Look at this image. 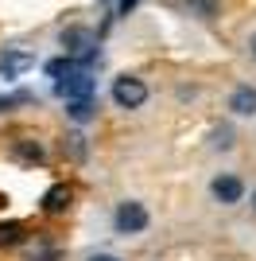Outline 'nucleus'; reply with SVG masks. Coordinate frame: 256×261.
Returning <instances> with one entry per match:
<instances>
[{
  "mask_svg": "<svg viewBox=\"0 0 256 261\" xmlns=\"http://www.w3.org/2000/svg\"><path fill=\"white\" fill-rule=\"evenodd\" d=\"M70 187L66 184H54L51 191H47V195H43V211H47V215H66V211H70Z\"/></svg>",
  "mask_w": 256,
  "mask_h": 261,
  "instance_id": "nucleus-6",
  "label": "nucleus"
},
{
  "mask_svg": "<svg viewBox=\"0 0 256 261\" xmlns=\"http://www.w3.org/2000/svg\"><path fill=\"white\" fill-rule=\"evenodd\" d=\"M85 261H120L117 253H93V257H85Z\"/></svg>",
  "mask_w": 256,
  "mask_h": 261,
  "instance_id": "nucleus-15",
  "label": "nucleus"
},
{
  "mask_svg": "<svg viewBox=\"0 0 256 261\" xmlns=\"http://www.w3.org/2000/svg\"><path fill=\"white\" fill-rule=\"evenodd\" d=\"M252 211H256V187H252Z\"/></svg>",
  "mask_w": 256,
  "mask_h": 261,
  "instance_id": "nucleus-17",
  "label": "nucleus"
},
{
  "mask_svg": "<svg viewBox=\"0 0 256 261\" xmlns=\"http://www.w3.org/2000/svg\"><path fill=\"white\" fill-rule=\"evenodd\" d=\"M210 195L213 203H221V207H237V203H245V179L233 172H221L210 179Z\"/></svg>",
  "mask_w": 256,
  "mask_h": 261,
  "instance_id": "nucleus-4",
  "label": "nucleus"
},
{
  "mask_svg": "<svg viewBox=\"0 0 256 261\" xmlns=\"http://www.w3.org/2000/svg\"><path fill=\"white\" fill-rule=\"evenodd\" d=\"M229 109L237 117H256V86H237L229 94Z\"/></svg>",
  "mask_w": 256,
  "mask_h": 261,
  "instance_id": "nucleus-5",
  "label": "nucleus"
},
{
  "mask_svg": "<svg viewBox=\"0 0 256 261\" xmlns=\"http://www.w3.org/2000/svg\"><path fill=\"white\" fill-rule=\"evenodd\" d=\"M20 101H27V94H12V98H0V113H4V109H12V106H20Z\"/></svg>",
  "mask_w": 256,
  "mask_h": 261,
  "instance_id": "nucleus-14",
  "label": "nucleus"
},
{
  "mask_svg": "<svg viewBox=\"0 0 256 261\" xmlns=\"http://www.w3.org/2000/svg\"><path fill=\"white\" fill-rule=\"evenodd\" d=\"M93 70L89 66H70L62 78H54V90H58V98H66V101H78V98H93Z\"/></svg>",
  "mask_w": 256,
  "mask_h": 261,
  "instance_id": "nucleus-1",
  "label": "nucleus"
},
{
  "mask_svg": "<svg viewBox=\"0 0 256 261\" xmlns=\"http://www.w3.org/2000/svg\"><path fill=\"white\" fill-rule=\"evenodd\" d=\"M66 117L78 121V125H89L97 117V98H78V101H66Z\"/></svg>",
  "mask_w": 256,
  "mask_h": 261,
  "instance_id": "nucleus-7",
  "label": "nucleus"
},
{
  "mask_svg": "<svg viewBox=\"0 0 256 261\" xmlns=\"http://www.w3.org/2000/svg\"><path fill=\"white\" fill-rule=\"evenodd\" d=\"M182 4H186V8H190V16H198V20H213V16H217V8H221L217 0H182Z\"/></svg>",
  "mask_w": 256,
  "mask_h": 261,
  "instance_id": "nucleus-10",
  "label": "nucleus"
},
{
  "mask_svg": "<svg viewBox=\"0 0 256 261\" xmlns=\"http://www.w3.org/2000/svg\"><path fill=\"white\" fill-rule=\"evenodd\" d=\"M62 152L70 156V160H74V164H82L85 156H89V141H85L82 133H70V137H66V141H62Z\"/></svg>",
  "mask_w": 256,
  "mask_h": 261,
  "instance_id": "nucleus-9",
  "label": "nucleus"
},
{
  "mask_svg": "<svg viewBox=\"0 0 256 261\" xmlns=\"http://www.w3.org/2000/svg\"><path fill=\"white\" fill-rule=\"evenodd\" d=\"M151 222L148 207L140 203V199H124V203H117V211H113V226H117V234H144Z\"/></svg>",
  "mask_w": 256,
  "mask_h": 261,
  "instance_id": "nucleus-2",
  "label": "nucleus"
},
{
  "mask_svg": "<svg viewBox=\"0 0 256 261\" xmlns=\"http://www.w3.org/2000/svg\"><path fill=\"white\" fill-rule=\"evenodd\" d=\"M248 51H252V59H256V32L248 35Z\"/></svg>",
  "mask_w": 256,
  "mask_h": 261,
  "instance_id": "nucleus-16",
  "label": "nucleus"
},
{
  "mask_svg": "<svg viewBox=\"0 0 256 261\" xmlns=\"http://www.w3.org/2000/svg\"><path fill=\"white\" fill-rule=\"evenodd\" d=\"M213 148H233V129H213Z\"/></svg>",
  "mask_w": 256,
  "mask_h": 261,
  "instance_id": "nucleus-13",
  "label": "nucleus"
},
{
  "mask_svg": "<svg viewBox=\"0 0 256 261\" xmlns=\"http://www.w3.org/2000/svg\"><path fill=\"white\" fill-rule=\"evenodd\" d=\"M12 156H16L20 164H43L47 160V152H43L39 141H16L12 144Z\"/></svg>",
  "mask_w": 256,
  "mask_h": 261,
  "instance_id": "nucleus-8",
  "label": "nucleus"
},
{
  "mask_svg": "<svg viewBox=\"0 0 256 261\" xmlns=\"http://www.w3.org/2000/svg\"><path fill=\"white\" fill-rule=\"evenodd\" d=\"M113 101H117L120 109H140L144 101H148V82L136 78V74L113 78Z\"/></svg>",
  "mask_w": 256,
  "mask_h": 261,
  "instance_id": "nucleus-3",
  "label": "nucleus"
},
{
  "mask_svg": "<svg viewBox=\"0 0 256 261\" xmlns=\"http://www.w3.org/2000/svg\"><path fill=\"white\" fill-rule=\"evenodd\" d=\"M27 66H31V55H8L4 59V74H20Z\"/></svg>",
  "mask_w": 256,
  "mask_h": 261,
  "instance_id": "nucleus-12",
  "label": "nucleus"
},
{
  "mask_svg": "<svg viewBox=\"0 0 256 261\" xmlns=\"http://www.w3.org/2000/svg\"><path fill=\"white\" fill-rule=\"evenodd\" d=\"M27 238V230L20 222H0V246H20Z\"/></svg>",
  "mask_w": 256,
  "mask_h": 261,
  "instance_id": "nucleus-11",
  "label": "nucleus"
}]
</instances>
